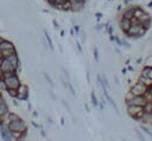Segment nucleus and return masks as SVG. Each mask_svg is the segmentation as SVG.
Wrapping results in <instances>:
<instances>
[{
    "instance_id": "nucleus-1",
    "label": "nucleus",
    "mask_w": 152,
    "mask_h": 141,
    "mask_svg": "<svg viewBox=\"0 0 152 141\" xmlns=\"http://www.w3.org/2000/svg\"><path fill=\"white\" fill-rule=\"evenodd\" d=\"M146 31L147 30L142 26V24L139 23V20L133 17L131 19V26H129L128 31L126 32V36L129 38H133V39H138L140 37H142L146 33Z\"/></svg>"
},
{
    "instance_id": "nucleus-2",
    "label": "nucleus",
    "mask_w": 152,
    "mask_h": 141,
    "mask_svg": "<svg viewBox=\"0 0 152 141\" xmlns=\"http://www.w3.org/2000/svg\"><path fill=\"white\" fill-rule=\"evenodd\" d=\"M7 126H8V128H10L11 132H23V130L27 129L26 122L23 118H20V117L17 118V120H14V121L8 122Z\"/></svg>"
},
{
    "instance_id": "nucleus-3",
    "label": "nucleus",
    "mask_w": 152,
    "mask_h": 141,
    "mask_svg": "<svg viewBox=\"0 0 152 141\" xmlns=\"http://www.w3.org/2000/svg\"><path fill=\"white\" fill-rule=\"evenodd\" d=\"M127 114L132 118L139 121L144 115V110H142V107L140 105H127Z\"/></svg>"
},
{
    "instance_id": "nucleus-4",
    "label": "nucleus",
    "mask_w": 152,
    "mask_h": 141,
    "mask_svg": "<svg viewBox=\"0 0 152 141\" xmlns=\"http://www.w3.org/2000/svg\"><path fill=\"white\" fill-rule=\"evenodd\" d=\"M146 90H147V86H146L142 82L137 81V83H134V84L131 86L129 92H131L133 96H138V95H144Z\"/></svg>"
},
{
    "instance_id": "nucleus-5",
    "label": "nucleus",
    "mask_w": 152,
    "mask_h": 141,
    "mask_svg": "<svg viewBox=\"0 0 152 141\" xmlns=\"http://www.w3.org/2000/svg\"><path fill=\"white\" fill-rule=\"evenodd\" d=\"M145 102H146V98H145V96H144V95L133 96L132 98H129V100L125 101L126 105H140V107H142V105L145 104Z\"/></svg>"
},
{
    "instance_id": "nucleus-6",
    "label": "nucleus",
    "mask_w": 152,
    "mask_h": 141,
    "mask_svg": "<svg viewBox=\"0 0 152 141\" xmlns=\"http://www.w3.org/2000/svg\"><path fill=\"white\" fill-rule=\"evenodd\" d=\"M17 91H18L17 100H20V101H27L28 100V88H27V85L20 83V85L17 89Z\"/></svg>"
},
{
    "instance_id": "nucleus-7",
    "label": "nucleus",
    "mask_w": 152,
    "mask_h": 141,
    "mask_svg": "<svg viewBox=\"0 0 152 141\" xmlns=\"http://www.w3.org/2000/svg\"><path fill=\"white\" fill-rule=\"evenodd\" d=\"M0 66H1V70H2V73L4 72H11V71H17L18 69L15 66H13L6 58H0Z\"/></svg>"
},
{
    "instance_id": "nucleus-8",
    "label": "nucleus",
    "mask_w": 152,
    "mask_h": 141,
    "mask_svg": "<svg viewBox=\"0 0 152 141\" xmlns=\"http://www.w3.org/2000/svg\"><path fill=\"white\" fill-rule=\"evenodd\" d=\"M0 134H1V137L4 140H13V136H12V132L10 130L7 123H4L0 126Z\"/></svg>"
},
{
    "instance_id": "nucleus-9",
    "label": "nucleus",
    "mask_w": 152,
    "mask_h": 141,
    "mask_svg": "<svg viewBox=\"0 0 152 141\" xmlns=\"http://www.w3.org/2000/svg\"><path fill=\"white\" fill-rule=\"evenodd\" d=\"M101 88H102V90H103V94H104V97H106V100H107V101L109 102V104H110V105L114 108V111H115V113L119 115V114H120V113H119V108H118L116 103L113 101V98L110 97V95H109V92H108V89L106 88V85H102Z\"/></svg>"
},
{
    "instance_id": "nucleus-10",
    "label": "nucleus",
    "mask_w": 152,
    "mask_h": 141,
    "mask_svg": "<svg viewBox=\"0 0 152 141\" xmlns=\"http://www.w3.org/2000/svg\"><path fill=\"white\" fill-rule=\"evenodd\" d=\"M135 7H137V6H132V5L127 6V7L124 9L121 17H122V18H126V19H132V18H133V14H134V9H135Z\"/></svg>"
},
{
    "instance_id": "nucleus-11",
    "label": "nucleus",
    "mask_w": 152,
    "mask_h": 141,
    "mask_svg": "<svg viewBox=\"0 0 152 141\" xmlns=\"http://www.w3.org/2000/svg\"><path fill=\"white\" fill-rule=\"evenodd\" d=\"M119 26H120L121 31L126 34V32L128 31V28H129V26H131V19H126V18H122V17H121V19H120V21H119Z\"/></svg>"
},
{
    "instance_id": "nucleus-12",
    "label": "nucleus",
    "mask_w": 152,
    "mask_h": 141,
    "mask_svg": "<svg viewBox=\"0 0 152 141\" xmlns=\"http://www.w3.org/2000/svg\"><path fill=\"white\" fill-rule=\"evenodd\" d=\"M8 113V105L2 96H0V117H4Z\"/></svg>"
},
{
    "instance_id": "nucleus-13",
    "label": "nucleus",
    "mask_w": 152,
    "mask_h": 141,
    "mask_svg": "<svg viewBox=\"0 0 152 141\" xmlns=\"http://www.w3.org/2000/svg\"><path fill=\"white\" fill-rule=\"evenodd\" d=\"M6 59L13 65V66H15L17 69L19 68V58H18V55H17V52H14V53H11L10 56H7L6 57Z\"/></svg>"
},
{
    "instance_id": "nucleus-14",
    "label": "nucleus",
    "mask_w": 152,
    "mask_h": 141,
    "mask_svg": "<svg viewBox=\"0 0 152 141\" xmlns=\"http://www.w3.org/2000/svg\"><path fill=\"white\" fill-rule=\"evenodd\" d=\"M140 75H141L142 77H146V78L152 79V66H151V65H145V66L141 69Z\"/></svg>"
},
{
    "instance_id": "nucleus-15",
    "label": "nucleus",
    "mask_w": 152,
    "mask_h": 141,
    "mask_svg": "<svg viewBox=\"0 0 152 141\" xmlns=\"http://www.w3.org/2000/svg\"><path fill=\"white\" fill-rule=\"evenodd\" d=\"M11 49H14V45L10 41V40H2L1 43H0V50L2 51V50H11Z\"/></svg>"
},
{
    "instance_id": "nucleus-16",
    "label": "nucleus",
    "mask_w": 152,
    "mask_h": 141,
    "mask_svg": "<svg viewBox=\"0 0 152 141\" xmlns=\"http://www.w3.org/2000/svg\"><path fill=\"white\" fill-rule=\"evenodd\" d=\"M44 36H45V39H46V41H48L49 49H50L51 51H55V47H53V43H52V40H51V37L49 36V33H48V31H46V30H44Z\"/></svg>"
},
{
    "instance_id": "nucleus-17",
    "label": "nucleus",
    "mask_w": 152,
    "mask_h": 141,
    "mask_svg": "<svg viewBox=\"0 0 152 141\" xmlns=\"http://www.w3.org/2000/svg\"><path fill=\"white\" fill-rule=\"evenodd\" d=\"M142 110L144 113H152V100L145 102V104L142 105Z\"/></svg>"
},
{
    "instance_id": "nucleus-18",
    "label": "nucleus",
    "mask_w": 152,
    "mask_h": 141,
    "mask_svg": "<svg viewBox=\"0 0 152 141\" xmlns=\"http://www.w3.org/2000/svg\"><path fill=\"white\" fill-rule=\"evenodd\" d=\"M138 81H140V82H142L147 88H152V79H150V78H146V77H142L141 75L139 76V78H138Z\"/></svg>"
},
{
    "instance_id": "nucleus-19",
    "label": "nucleus",
    "mask_w": 152,
    "mask_h": 141,
    "mask_svg": "<svg viewBox=\"0 0 152 141\" xmlns=\"http://www.w3.org/2000/svg\"><path fill=\"white\" fill-rule=\"evenodd\" d=\"M84 7L83 4H71V11L72 12H78V11H82Z\"/></svg>"
},
{
    "instance_id": "nucleus-20",
    "label": "nucleus",
    "mask_w": 152,
    "mask_h": 141,
    "mask_svg": "<svg viewBox=\"0 0 152 141\" xmlns=\"http://www.w3.org/2000/svg\"><path fill=\"white\" fill-rule=\"evenodd\" d=\"M59 9H62V11H71V1H70V0L65 1V2L59 7Z\"/></svg>"
},
{
    "instance_id": "nucleus-21",
    "label": "nucleus",
    "mask_w": 152,
    "mask_h": 141,
    "mask_svg": "<svg viewBox=\"0 0 152 141\" xmlns=\"http://www.w3.org/2000/svg\"><path fill=\"white\" fill-rule=\"evenodd\" d=\"M90 97H91V104H93L94 107H99V100H97V97H96V95H95L94 91H91Z\"/></svg>"
},
{
    "instance_id": "nucleus-22",
    "label": "nucleus",
    "mask_w": 152,
    "mask_h": 141,
    "mask_svg": "<svg viewBox=\"0 0 152 141\" xmlns=\"http://www.w3.org/2000/svg\"><path fill=\"white\" fill-rule=\"evenodd\" d=\"M44 78H45V81L48 82V84H49L51 88H53V86H55V83H53V81L51 79V77H50V76H49L46 72H44Z\"/></svg>"
},
{
    "instance_id": "nucleus-23",
    "label": "nucleus",
    "mask_w": 152,
    "mask_h": 141,
    "mask_svg": "<svg viewBox=\"0 0 152 141\" xmlns=\"http://www.w3.org/2000/svg\"><path fill=\"white\" fill-rule=\"evenodd\" d=\"M65 1H68V0H53V7H56V8H59Z\"/></svg>"
},
{
    "instance_id": "nucleus-24",
    "label": "nucleus",
    "mask_w": 152,
    "mask_h": 141,
    "mask_svg": "<svg viewBox=\"0 0 152 141\" xmlns=\"http://www.w3.org/2000/svg\"><path fill=\"white\" fill-rule=\"evenodd\" d=\"M6 91L8 92V95H10L11 97H13V98H17V94H18L17 89H7Z\"/></svg>"
},
{
    "instance_id": "nucleus-25",
    "label": "nucleus",
    "mask_w": 152,
    "mask_h": 141,
    "mask_svg": "<svg viewBox=\"0 0 152 141\" xmlns=\"http://www.w3.org/2000/svg\"><path fill=\"white\" fill-rule=\"evenodd\" d=\"M140 129H142V130H144V132H145V133H146L148 136H151V137H152V132H151V130H150V129H148L146 126H144L142 123L140 124Z\"/></svg>"
},
{
    "instance_id": "nucleus-26",
    "label": "nucleus",
    "mask_w": 152,
    "mask_h": 141,
    "mask_svg": "<svg viewBox=\"0 0 152 141\" xmlns=\"http://www.w3.org/2000/svg\"><path fill=\"white\" fill-rule=\"evenodd\" d=\"M0 90H7L6 83H5V81H4L2 77H0Z\"/></svg>"
},
{
    "instance_id": "nucleus-27",
    "label": "nucleus",
    "mask_w": 152,
    "mask_h": 141,
    "mask_svg": "<svg viewBox=\"0 0 152 141\" xmlns=\"http://www.w3.org/2000/svg\"><path fill=\"white\" fill-rule=\"evenodd\" d=\"M68 89L70 90V92H71V95H72V96H75V95H76V91H75V89H74V86L71 85V83H70V82H68Z\"/></svg>"
},
{
    "instance_id": "nucleus-28",
    "label": "nucleus",
    "mask_w": 152,
    "mask_h": 141,
    "mask_svg": "<svg viewBox=\"0 0 152 141\" xmlns=\"http://www.w3.org/2000/svg\"><path fill=\"white\" fill-rule=\"evenodd\" d=\"M62 104L64 105V108H65V109H66L69 113H71V107L69 105V103H68L66 101H62Z\"/></svg>"
},
{
    "instance_id": "nucleus-29",
    "label": "nucleus",
    "mask_w": 152,
    "mask_h": 141,
    "mask_svg": "<svg viewBox=\"0 0 152 141\" xmlns=\"http://www.w3.org/2000/svg\"><path fill=\"white\" fill-rule=\"evenodd\" d=\"M135 134H137V136L139 137V140H145V136H144V135L140 133V130H139L138 128L135 129Z\"/></svg>"
},
{
    "instance_id": "nucleus-30",
    "label": "nucleus",
    "mask_w": 152,
    "mask_h": 141,
    "mask_svg": "<svg viewBox=\"0 0 152 141\" xmlns=\"http://www.w3.org/2000/svg\"><path fill=\"white\" fill-rule=\"evenodd\" d=\"M114 41H116V44H118L119 46H122V40H121L118 36H114Z\"/></svg>"
},
{
    "instance_id": "nucleus-31",
    "label": "nucleus",
    "mask_w": 152,
    "mask_h": 141,
    "mask_svg": "<svg viewBox=\"0 0 152 141\" xmlns=\"http://www.w3.org/2000/svg\"><path fill=\"white\" fill-rule=\"evenodd\" d=\"M94 59H95V62H99V52H97L96 47L94 49Z\"/></svg>"
},
{
    "instance_id": "nucleus-32",
    "label": "nucleus",
    "mask_w": 152,
    "mask_h": 141,
    "mask_svg": "<svg viewBox=\"0 0 152 141\" xmlns=\"http://www.w3.org/2000/svg\"><path fill=\"white\" fill-rule=\"evenodd\" d=\"M62 71H63V73H64V76L66 77V79L69 81V79H70V75H69V72H68V71H66V70H65L64 68H62Z\"/></svg>"
},
{
    "instance_id": "nucleus-33",
    "label": "nucleus",
    "mask_w": 152,
    "mask_h": 141,
    "mask_svg": "<svg viewBox=\"0 0 152 141\" xmlns=\"http://www.w3.org/2000/svg\"><path fill=\"white\" fill-rule=\"evenodd\" d=\"M71 4H86V0H70Z\"/></svg>"
},
{
    "instance_id": "nucleus-34",
    "label": "nucleus",
    "mask_w": 152,
    "mask_h": 141,
    "mask_svg": "<svg viewBox=\"0 0 152 141\" xmlns=\"http://www.w3.org/2000/svg\"><path fill=\"white\" fill-rule=\"evenodd\" d=\"M78 34L81 36V39H82V41H86V39H87V37H86V32H83V31H82V32H80Z\"/></svg>"
},
{
    "instance_id": "nucleus-35",
    "label": "nucleus",
    "mask_w": 152,
    "mask_h": 141,
    "mask_svg": "<svg viewBox=\"0 0 152 141\" xmlns=\"http://www.w3.org/2000/svg\"><path fill=\"white\" fill-rule=\"evenodd\" d=\"M48 92H49V96H50V97H51V98H52L53 101H56V96H55V94H53V91H52V90H49Z\"/></svg>"
},
{
    "instance_id": "nucleus-36",
    "label": "nucleus",
    "mask_w": 152,
    "mask_h": 141,
    "mask_svg": "<svg viewBox=\"0 0 152 141\" xmlns=\"http://www.w3.org/2000/svg\"><path fill=\"white\" fill-rule=\"evenodd\" d=\"M52 24H53L55 28H58V27H59V25H58V23L56 21V19H53V20H52Z\"/></svg>"
},
{
    "instance_id": "nucleus-37",
    "label": "nucleus",
    "mask_w": 152,
    "mask_h": 141,
    "mask_svg": "<svg viewBox=\"0 0 152 141\" xmlns=\"http://www.w3.org/2000/svg\"><path fill=\"white\" fill-rule=\"evenodd\" d=\"M76 46H77V49H78V51L82 53V47H81V44L78 43V41H76Z\"/></svg>"
},
{
    "instance_id": "nucleus-38",
    "label": "nucleus",
    "mask_w": 152,
    "mask_h": 141,
    "mask_svg": "<svg viewBox=\"0 0 152 141\" xmlns=\"http://www.w3.org/2000/svg\"><path fill=\"white\" fill-rule=\"evenodd\" d=\"M84 109H86L88 113H90V108H89V105H88L87 103H84Z\"/></svg>"
},
{
    "instance_id": "nucleus-39",
    "label": "nucleus",
    "mask_w": 152,
    "mask_h": 141,
    "mask_svg": "<svg viewBox=\"0 0 152 141\" xmlns=\"http://www.w3.org/2000/svg\"><path fill=\"white\" fill-rule=\"evenodd\" d=\"M74 28H75V31H76V34H78V33H80V28H78V26H74Z\"/></svg>"
},
{
    "instance_id": "nucleus-40",
    "label": "nucleus",
    "mask_w": 152,
    "mask_h": 141,
    "mask_svg": "<svg viewBox=\"0 0 152 141\" xmlns=\"http://www.w3.org/2000/svg\"><path fill=\"white\" fill-rule=\"evenodd\" d=\"M87 79H88V83H90V75H89V71L87 72Z\"/></svg>"
},
{
    "instance_id": "nucleus-41",
    "label": "nucleus",
    "mask_w": 152,
    "mask_h": 141,
    "mask_svg": "<svg viewBox=\"0 0 152 141\" xmlns=\"http://www.w3.org/2000/svg\"><path fill=\"white\" fill-rule=\"evenodd\" d=\"M27 109H28V111L32 109V105H31V103H30V102H27Z\"/></svg>"
},
{
    "instance_id": "nucleus-42",
    "label": "nucleus",
    "mask_w": 152,
    "mask_h": 141,
    "mask_svg": "<svg viewBox=\"0 0 152 141\" xmlns=\"http://www.w3.org/2000/svg\"><path fill=\"white\" fill-rule=\"evenodd\" d=\"M32 124H33V126H34V127H36V128H37V129H38V128H42V127H40V126H39V124H37V123H36V122H32Z\"/></svg>"
},
{
    "instance_id": "nucleus-43",
    "label": "nucleus",
    "mask_w": 152,
    "mask_h": 141,
    "mask_svg": "<svg viewBox=\"0 0 152 141\" xmlns=\"http://www.w3.org/2000/svg\"><path fill=\"white\" fill-rule=\"evenodd\" d=\"M101 17H102V14H101V13H96V18H97V19H100Z\"/></svg>"
},
{
    "instance_id": "nucleus-44",
    "label": "nucleus",
    "mask_w": 152,
    "mask_h": 141,
    "mask_svg": "<svg viewBox=\"0 0 152 141\" xmlns=\"http://www.w3.org/2000/svg\"><path fill=\"white\" fill-rule=\"evenodd\" d=\"M141 62H142V59H141V58H138V59H137V64H140Z\"/></svg>"
},
{
    "instance_id": "nucleus-45",
    "label": "nucleus",
    "mask_w": 152,
    "mask_h": 141,
    "mask_svg": "<svg viewBox=\"0 0 152 141\" xmlns=\"http://www.w3.org/2000/svg\"><path fill=\"white\" fill-rule=\"evenodd\" d=\"M102 28V25H96V30H101Z\"/></svg>"
},
{
    "instance_id": "nucleus-46",
    "label": "nucleus",
    "mask_w": 152,
    "mask_h": 141,
    "mask_svg": "<svg viewBox=\"0 0 152 141\" xmlns=\"http://www.w3.org/2000/svg\"><path fill=\"white\" fill-rule=\"evenodd\" d=\"M133 70H134L133 66H128V71H133Z\"/></svg>"
},
{
    "instance_id": "nucleus-47",
    "label": "nucleus",
    "mask_w": 152,
    "mask_h": 141,
    "mask_svg": "<svg viewBox=\"0 0 152 141\" xmlns=\"http://www.w3.org/2000/svg\"><path fill=\"white\" fill-rule=\"evenodd\" d=\"M126 72H127V69H125V68H124V69H122V73H124V75H125V73H126Z\"/></svg>"
},
{
    "instance_id": "nucleus-48",
    "label": "nucleus",
    "mask_w": 152,
    "mask_h": 141,
    "mask_svg": "<svg viewBox=\"0 0 152 141\" xmlns=\"http://www.w3.org/2000/svg\"><path fill=\"white\" fill-rule=\"evenodd\" d=\"M13 104H14V105H18V102L14 100V101H13Z\"/></svg>"
},
{
    "instance_id": "nucleus-49",
    "label": "nucleus",
    "mask_w": 152,
    "mask_h": 141,
    "mask_svg": "<svg viewBox=\"0 0 152 141\" xmlns=\"http://www.w3.org/2000/svg\"><path fill=\"white\" fill-rule=\"evenodd\" d=\"M33 116H38V113L37 111H33Z\"/></svg>"
},
{
    "instance_id": "nucleus-50",
    "label": "nucleus",
    "mask_w": 152,
    "mask_h": 141,
    "mask_svg": "<svg viewBox=\"0 0 152 141\" xmlns=\"http://www.w3.org/2000/svg\"><path fill=\"white\" fill-rule=\"evenodd\" d=\"M2 76V70H1V66H0V77Z\"/></svg>"
},
{
    "instance_id": "nucleus-51",
    "label": "nucleus",
    "mask_w": 152,
    "mask_h": 141,
    "mask_svg": "<svg viewBox=\"0 0 152 141\" xmlns=\"http://www.w3.org/2000/svg\"><path fill=\"white\" fill-rule=\"evenodd\" d=\"M2 40H4V39H2V38H1V37H0V43H1V41H2Z\"/></svg>"
}]
</instances>
